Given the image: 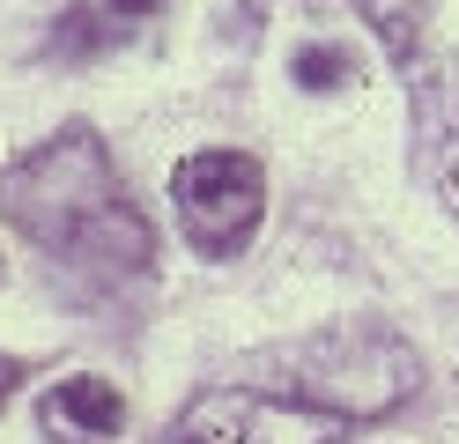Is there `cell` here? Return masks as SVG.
I'll return each instance as SVG.
<instances>
[{"label": "cell", "mask_w": 459, "mask_h": 444, "mask_svg": "<svg viewBox=\"0 0 459 444\" xmlns=\"http://www.w3.org/2000/svg\"><path fill=\"white\" fill-rule=\"evenodd\" d=\"M170 207H178V230L193 252L230 259L260 237L267 215V170L245 156V148H200L170 170Z\"/></svg>", "instance_id": "cell-3"}, {"label": "cell", "mask_w": 459, "mask_h": 444, "mask_svg": "<svg viewBox=\"0 0 459 444\" xmlns=\"http://www.w3.org/2000/svg\"><path fill=\"white\" fill-rule=\"evenodd\" d=\"M163 0H104V15H126V22H141V15H156Z\"/></svg>", "instance_id": "cell-9"}, {"label": "cell", "mask_w": 459, "mask_h": 444, "mask_svg": "<svg viewBox=\"0 0 459 444\" xmlns=\"http://www.w3.org/2000/svg\"><path fill=\"white\" fill-rule=\"evenodd\" d=\"M170 444H193V437H170Z\"/></svg>", "instance_id": "cell-11"}, {"label": "cell", "mask_w": 459, "mask_h": 444, "mask_svg": "<svg viewBox=\"0 0 459 444\" xmlns=\"http://www.w3.org/2000/svg\"><path fill=\"white\" fill-rule=\"evenodd\" d=\"M408 104H415V170L459 215V59L452 52H429L408 74Z\"/></svg>", "instance_id": "cell-5"}, {"label": "cell", "mask_w": 459, "mask_h": 444, "mask_svg": "<svg viewBox=\"0 0 459 444\" xmlns=\"http://www.w3.org/2000/svg\"><path fill=\"white\" fill-rule=\"evenodd\" d=\"M415 348L393 334V326H326V334L297 341L290 355V378H281V393H297L311 407H326L333 422H378V414H393L400 400L415 393Z\"/></svg>", "instance_id": "cell-2"}, {"label": "cell", "mask_w": 459, "mask_h": 444, "mask_svg": "<svg viewBox=\"0 0 459 444\" xmlns=\"http://www.w3.org/2000/svg\"><path fill=\"white\" fill-rule=\"evenodd\" d=\"M333 414L281 385H208L178 414V437L193 444H333Z\"/></svg>", "instance_id": "cell-4"}, {"label": "cell", "mask_w": 459, "mask_h": 444, "mask_svg": "<svg viewBox=\"0 0 459 444\" xmlns=\"http://www.w3.org/2000/svg\"><path fill=\"white\" fill-rule=\"evenodd\" d=\"M38 422H45V444H119L126 400L104 378H60L38 400Z\"/></svg>", "instance_id": "cell-6"}, {"label": "cell", "mask_w": 459, "mask_h": 444, "mask_svg": "<svg viewBox=\"0 0 459 444\" xmlns=\"http://www.w3.org/2000/svg\"><path fill=\"white\" fill-rule=\"evenodd\" d=\"M0 215H8L38 252L97 266V274H141L156 252L141 207L119 186V163L97 126H60L52 141L22 148V156L0 170Z\"/></svg>", "instance_id": "cell-1"}, {"label": "cell", "mask_w": 459, "mask_h": 444, "mask_svg": "<svg viewBox=\"0 0 459 444\" xmlns=\"http://www.w3.org/2000/svg\"><path fill=\"white\" fill-rule=\"evenodd\" d=\"M290 67H297L304 89H341V82H349V52H341V45H304Z\"/></svg>", "instance_id": "cell-8"}, {"label": "cell", "mask_w": 459, "mask_h": 444, "mask_svg": "<svg viewBox=\"0 0 459 444\" xmlns=\"http://www.w3.org/2000/svg\"><path fill=\"white\" fill-rule=\"evenodd\" d=\"M356 15L370 22V38L385 45L400 74H415L429 59V0H356Z\"/></svg>", "instance_id": "cell-7"}, {"label": "cell", "mask_w": 459, "mask_h": 444, "mask_svg": "<svg viewBox=\"0 0 459 444\" xmlns=\"http://www.w3.org/2000/svg\"><path fill=\"white\" fill-rule=\"evenodd\" d=\"M15 385H22V363H15V355H0V407H8Z\"/></svg>", "instance_id": "cell-10"}]
</instances>
